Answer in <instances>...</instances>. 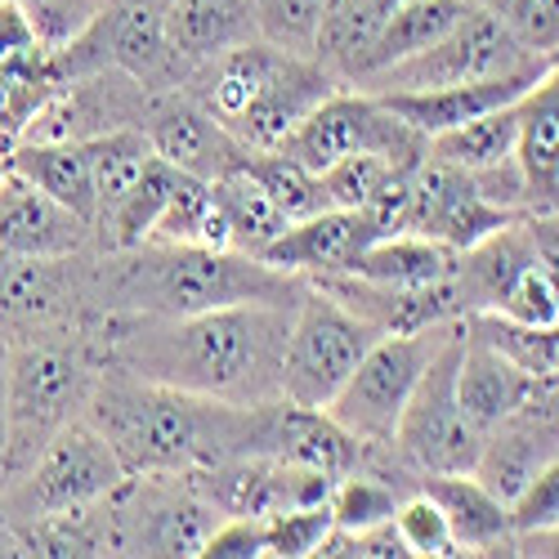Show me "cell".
<instances>
[{
	"label": "cell",
	"instance_id": "6da1fadb",
	"mask_svg": "<svg viewBox=\"0 0 559 559\" xmlns=\"http://www.w3.org/2000/svg\"><path fill=\"white\" fill-rule=\"evenodd\" d=\"M300 305V300H296ZM296 305H228L206 313H99L90 322L104 362L219 403L283 399V349Z\"/></svg>",
	"mask_w": 559,
	"mask_h": 559
},
{
	"label": "cell",
	"instance_id": "7a4b0ae2",
	"mask_svg": "<svg viewBox=\"0 0 559 559\" xmlns=\"http://www.w3.org/2000/svg\"><path fill=\"white\" fill-rule=\"evenodd\" d=\"M273 416L277 399H198L112 362H104L99 385L85 403V421L112 443L126 475H189L228 456H269Z\"/></svg>",
	"mask_w": 559,
	"mask_h": 559
},
{
	"label": "cell",
	"instance_id": "3957f363",
	"mask_svg": "<svg viewBox=\"0 0 559 559\" xmlns=\"http://www.w3.org/2000/svg\"><path fill=\"white\" fill-rule=\"evenodd\" d=\"M305 277L264 264L260 255L183 247V242H139L126 251H99L90 260V309L99 313H206L228 305H296Z\"/></svg>",
	"mask_w": 559,
	"mask_h": 559
},
{
	"label": "cell",
	"instance_id": "277c9868",
	"mask_svg": "<svg viewBox=\"0 0 559 559\" xmlns=\"http://www.w3.org/2000/svg\"><path fill=\"white\" fill-rule=\"evenodd\" d=\"M104 349L90 322L5 332V403H10V456L5 479L23 475L63 426L81 421L99 385ZM0 479V484H5Z\"/></svg>",
	"mask_w": 559,
	"mask_h": 559
},
{
	"label": "cell",
	"instance_id": "5b68a950",
	"mask_svg": "<svg viewBox=\"0 0 559 559\" xmlns=\"http://www.w3.org/2000/svg\"><path fill=\"white\" fill-rule=\"evenodd\" d=\"M126 479V465L112 452V443L85 421L63 426L45 452L27 465L23 475L0 484V515L19 528H32L40 520L68 515L104 501Z\"/></svg>",
	"mask_w": 559,
	"mask_h": 559
},
{
	"label": "cell",
	"instance_id": "8992f818",
	"mask_svg": "<svg viewBox=\"0 0 559 559\" xmlns=\"http://www.w3.org/2000/svg\"><path fill=\"white\" fill-rule=\"evenodd\" d=\"M456 328H461V318L435 322V328H421V332L381 336L362 354V362L341 385V394L328 403V416L341 430H349L358 443H394L399 416H403L416 381L426 377V367L452 341Z\"/></svg>",
	"mask_w": 559,
	"mask_h": 559
},
{
	"label": "cell",
	"instance_id": "52a82bcc",
	"mask_svg": "<svg viewBox=\"0 0 559 559\" xmlns=\"http://www.w3.org/2000/svg\"><path fill=\"white\" fill-rule=\"evenodd\" d=\"M377 341L381 332L371 322H362L332 292L309 283L292 313L283 349V399L328 412V403L341 394V385L354 377V367Z\"/></svg>",
	"mask_w": 559,
	"mask_h": 559
},
{
	"label": "cell",
	"instance_id": "ba28073f",
	"mask_svg": "<svg viewBox=\"0 0 559 559\" xmlns=\"http://www.w3.org/2000/svg\"><path fill=\"white\" fill-rule=\"evenodd\" d=\"M215 524V506L189 484V475H126L108 492L112 555L193 559Z\"/></svg>",
	"mask_w": 559,
	"mask_h": 559
},
{
	"label": "cell",
	"instance_id": "9c48e42d",
	"mask_svg": "<svg viewBox=\"0 0 559 559\" xmlns=\"http://www.w3.org/2000/svg\"><path fill=\"white\" fill-rule=\"evenodd\" d=\"M277 153L309 166L313 175H322L349 153H381L394 166L412 170L426 157V134H416L407 121H399L377 95H367L358 85H341L332 99H322L283 144H277Z\"/></svg>",
	"mask_w": 559,
	"mask_h": 559
},
{
	"label": "cell",
	"instance_id": "30bf717a",
	"mask_svg": "<svg viewBox=\"0 0 559 559\" xmlns=\"http://www.w3.org/2000/svg\"><path fill=\"white\" fill-rule=\"evenodd\" d=\"M528 63H537V55H528L484 0H475V10L465 14L439 45H430V50L412 55L403 63H390L381 72H367L354 85L367 90V95H416V90H439V85L520 72Z\"/></svg>",
	"mask_w": 559,
	"mask_h": 559
},
{
	"label": "cell",
	"instance_id": "8fae6325",
	"mask_svg": "<svg viewBox=\"0 0 559 559\" xmlns=\"http://www.w3.org/2000/svg\"><path fill=\"white\" fill-rule=\"evenodd\" d=\"M461 345H465V328H456L452 341L435 354V362L426 367V377L416 381V390L399 416V430H394V448L421 475L475 471V461L484 452V430L465 416L461 394H456Z\"/></svg>",
	"mask_w": 559,
	"mask_h": 559
},
{
	"label": "cell",
	"instance_id": "7c38bea8",
	"mask_svg": "<svg viewBox=\"0 0 559 559\" xmlns=\"http://www.w3.org/2000/svg\"><path fill=\"white\" fill-rule=\"evenodd\" d=\"M520 219L515 211L497 206L484 198L471 170H456L448 162L421 157L407 170V211H403V233H421V238L448 242L456 251L484 242L488 233Z\"/></svg>",
	"mask_w": 559,
	"mask_h": 559
},
{
	"label": "cell",
	"instance_id": "4fadbf2b",
	"mask_svg": "<svg viewBox=\"0 0 559 559\" xmlns=\"http://www.w3.org/2000/svg\"><path fill=\"white\" fill-rule=\"evenodd\" d=\"M90 260H95V247L59 260L0 255V332L50 328V322H95Z\"/></svg>",
	"mask_w": 559,
	"mask_h": 559
},
{
	"label": "cell",
	"instance_id": "5bb4252c",
	"mask_svg": "<svg viewBox=\"0 0 559 559\" xmlns=\"http://www.w3.org/2000/svg\"><path fill=\"white\" fill-rule=\"evenodd\" d=\"M139 126L148 130L162 162H170L175 170L193 175V179H206V183L228 175L247 153L238 144V134L219 126L193 95H183V90H162V95H153Z\"/></svg>",
	"mask_w": 559,
	"mask_h": 559
},
{
	"label": "cell",
	"instance_id": "9a60e30c",
	"mask_svg": "<svg viewBox=\"0 0 559 559\" xmlns=\"http://www.w3.org/2000/svg\"><path fill=\"white\" fill-rule=\"evenodd\" d=\"M95 247V224L40 193L14 166L0 179V255H36L59 260Z\"/></svg>",
	"mask_w": 559,
	"mask_h": 559
},
{
	"label": "cell",
	"instance_id": "2e32d148",
	"mask_svg": "<svg viewBox=\"0 0 559 559\" xmlns=\"http://www.w3.org/2000/svg\"><path fill=\"white\" fill-rule=\"evenodd\" d=\"M385 238L381 224L371 219V211H318L309 219H296L287 224L283 238H273L260 260L283 269V273H296L305 283L313 277H332V273H349L358 251L367 242Z\"/></svg>",
	"mask_w": 559,
	"mask_h": 559
},
{
	"label": "cell",
	"instance_id": "e0dca14e",
	"mask_svg": "<svg viewBox=\"0 0 559 559\" xmlns=\"http://www.w3.org/2000/svg\"><path fill=\"white\" fill-rule=\"evenodd\" d=\"M341 85L345 81L332 68H322L313 55H287L260 90V99L233 121V134H238L242 148H277Z\"/></svg>",
	"mask_w": 559,
	"mask_h": 559
},
{
	"label": "cell",
	"instance_id": "ac0fdd59",
	"mask_svg": "<svg viewBox=\"0 0 559 559\" xmlns=\"http://www.w3.org/2000/svg\"><path fill=\"white\" fill-rule=\"evenodd\" d=\"M550 68V59H537L520 72H501V76H484V81H461V85H439V90H416V95H377L399 121H407L416 134H439L452 126H465L484 112L510 108L528 95V85Z\"/></svg>",
	"mask_w": 559,
	"mask_h": 559
},
{
	"label": "cell",
	"instance_id": "d6986e66",
	"mask_svg": "<svg viewBox=\"0 0 559 559\" xmlns=\"http://www.w3.org/2000/svg\"><path fill=\"white\" fill-rule=\"evenodd\" d=\"M313 287L332 292L362 322H371L381 336L421 332V328H435V322H456L461 318L452 277L439 287H385V283H367V277H358V273H332V277H313Z\"/></svg>",
	"mask_w": 559,
	"mask_h": 559
},
{
	"label": "cell",
	"instance_id": "ffe728a7",
	"mask_svg": "<svg viewBox=\"0 0 559 559\" xmlns=\"http://www.w3.org/2000/svg\"><path fill=\"white\" fill-rule=\"evenodd\" d=\"M515 112H520L515 166L524 175V206L528 215L559 211V55L528 85V95L515 104Z\"/></svg>",
	"mask_w": 559,
	"mask_h": 559
},
{
	"label": "cell",
	"instance_id": "44dd1931",
	"mask_svg": "<svg viewBox=\"0 0 559 559\" xmlns=\"http://www.w3.org/2000/svg\"><path fill=\"white\" fill-rule=\"evenodd\" d=\"M287 55L292 50H283V45L255 36V40H242V45H233V50L198 63L179 90L193 95L219 126L233 130V121L260 99V90L269 85V76L277 72V63H283Z\"/></svg>",
	"mask_w": 559,
	"mask_h": 559
},
{
	"label": "cell",
	"instance_id": "7402d4cb",
	"mask_svg": "<svg viewBox=\"0 0 559 559\" xmlns=\"http://www.w3.org/2000/svg\"><path fill=\"white\" fill-rule=\"evenodd\" d=\"M421 488L439 510L461 546V555H515V528H510V506L479 484L475 471L452 475H421Z\"/></svg>",
	"mask_w": 559,
	"mask_h": 559
},
{
	"label": "cell",
	"instance_id": "603a6c76",
	"mask_svg": "<svg viewBox=\"0 0 559 559\" xmlns=\"http://www.w3.org/2000/svg\"><path fill=\"white\" fill-rule=\"evenodd\" d=\"M465 328V322H461ZM537 390V377L520 362H510L501 349H492L488 341L465 332V345H461V367H456V394H461V407L465 416L488 435L497 430L501 421H510Z\"/></svg>",
	"mask_w": 559,
	"mask_h": 559
},
{
	"label": "cell",
	"instance_id": "cb8c5ba5",
	"mask_svg": "<svg viewBox=\"0 0 559 559\" xmlns=\"http://www.w3.org/2000/svg\"><path fill=\"white\" fill-rule=\"evenodd\" d=\"M162 19H166V36L175 45V55L189 68L260 36L251 0H166Z\"/></svg>",
	"mask_w": 559,
	"mask_h": 559
},
{
	"label": "cell",
	"instance_id": "d4e9b609",
	"mask_svg": "<svg viewBox=\"0 0 559 559\" xmlns=\"http://www.w3.org/2000/svg\"><path fill=\"white\" fill-rule=\"evenodd\" d=\"M456 260L461 251L448 242L421 238V233H385L358 251L349 273L385 287H439L456 273Z\"/></svg>",
	"mask_w": 559,
	"mask_h": 559
},
{
	"label": "cell",
	"instance_id": "484cf974",
	"mask_svg": "<svg viewBox=\"0 0 559 559\" xmlns=\"http://www.w3.org/2000/svg\"><path fill=\"white\" fill-rule=\"evenodd\" d=\"M14 170L32 179L40 193H50L81 219L99 224V198L95 175H90L85 144H59V139H19L14 144Z\"/></svg>",
	"mask_w": 559,
	"mask_h": 559
},
{
	"label": "cell",
	"instance_id": "4316f807",
	"mask_svg": "<svg viewBox=\"0 0 559 559\" xmlns=\"http://www.w3.org/2000/svg\"><path fill=\"white\" fill-rule=\"evenodd\" d=\"M475 10V0H394V10L381 27V36L371 40V50H367V63L358 76L367 72H381L390 63H403L412 55H421L430 50V45H439L465 14ZM354 76V81H358ZM349 81V85H354Z\"/></svg>",
	"mask_w": 559,
	"mask_h": 559
},
{
	"label": "cell",
	"instance_id": "83f0119b",
	"mask_svg": "<svg viewBox=\"0 0 559 559\" xmlns=\"http://www.w3.org/2000/svg\"><path fill=\"white\" fill-rule=\"evenodd\" d=\"M183 170H175L170 162L153 157V166L139 175L130 189L99 215L95 224V247L99 251H126V247H139V242H148L153 238V228L175 193V183H179Z\"/></svg>",
	"mask_w": 559,
	"mask_h": 559
},
{
	"label": "cell",
	"instance_id": "f1b7e54d",
	"mask_svg": "<svg viewBox=\"0 0 559 559\" xmlns=\"http://www.w3.org/2000/svg\"><path fill=\"white\" fill-rule=\"evenodd\" d=\"M390 10H394V0H332V10L322 19L318 40H313V59L322 68H332L349 85L362 72L367 50H371V40L381 36Z\"/></svg>",
	"mask_w": 559,
	"mask_h": 559
},
{
	"label": "cell",
	"instance_id": "f546056e",
	"mask_svg": "<svg viewBox=\"0 0 559 559\" xmlns=\"http://www.w3.org/2000/svg\"><path fill=\"white\" fill-rule=\"evenodd\" d=\"M515 139H520V112H515V104H510V108L484 112V117L465 121V126L430 134L426 139V157L479 175V170L515 162Z\"/></svg>",
	"mask_w": 559,
	"mask_h": 559
},
{
	"label": "cell",
	"instance_id": "4dcf8cb0",
	"mask_svg": "<svg viewBox=\"0 0 559 559\" xmlns=\"http://www.w3.org/2000/svg\"><path fill=\"white\" fill-rule=\"evenodd\" d=\"M211 193H215L219 215L228 224V247L242 251V255H260L273 238H283L287 224H292L283 211H277V202L238 166H233L228 175H219L211 183Z\"/></svg>",
	"mask_w": 559,
	"mask_h": 559
},
{
	"label": "cell",
	"instance_id": "1f68e13d",
	"mask_svg": "<svg viewBox=\"0 0 559 559\" xmlns=\"http://www.w3.org/2000/svg\"><path fill=\"white\" fill-rule=\"evenodd\" d=\"M238 170H247L292 224L296 219H309L318 211H332L328 189H322V175H313L309 166L292 162L287 153H277V148H247L242 162H238Z\"/></svg>",
	"mask_w": 559,
	"mask_h": 559
},
{
	"label": "cell",
	"instance_id": "d6a6232c",
	"mask_svg": "<svg viewBox=\"0 0 559 559\" xmlns=\"http://www.w3.org/2000/svg\"><path fill=\"white\" fill-rule=\"evenodd\" d=\"M85 157H90V175H95V198H99V215L130 189V183L144 175L157 157L153 139L144 126H117L108 134L85 139Z\"/></svg>",
	"mask_w": 559,
	"mask_h": 559
},
{
	"label": "cell",
	"instance_id": "836d02e7",
	"mask_svg": "<svg viewBox=\"0 0 559 559\" xmlns=\"http://www.w3.org/2000/svg\"><path fill=\"white\" fill-rule=\"evenodd\" d=\"M461 322L471 336L488 341L510 362H520L528 377L537 381L559 377V322H550V328H524V322H510L501 313H465Z\"/></svg>",
	"mask_w": 559,
	"mask_h": 559
},
{
	"label": "cell",
	"instance_id": "e575fe53",
	"mask_svg": "<svg viewBox=\"0 0 559 559\" xmlns=\"http://www.w3.org/2000/svg\"><path fill=\"white\" fill-rule=\"evenodd\" d=\"M407 497V488H399L394 479L367 471V465H358V471L341 475L328 506L336 515V528H377V524H390L399 515V501Z\"/></svg>",
	"mask_w": 559,
	"mask_h": 559
},
{
	"label": "cell",
	"instance_id": "d590c367",
	"mask_svg": "<svg viewBox=\"0 0 559 559\" xmlns=\"http://www.w3.org/2000/svg\"><path fill=\"white\" fill-rule=\"evenodd\" d=\"M394 175H403V166H394L381 153H349L322 170V189H328V202L336 211H362Z\"/></svg>",
	"mask_w": 559,
	"mask_h": 559
},
{
	"label": "cell",
	"instance_id": "8d00e7d4",
	"mask_svg": "<svg viewBox=\"0 0 559 559\" xmlns=\"http://www.w3.org/2000/svg\"><path fill=\"white\" fill-rule=\"evenodd\" d=\"M251 5H255V23L264 40L283 45L292 55H313L318 27L328 19L332 0H251Z\"/></svg>",
	"mask_w": 559,
	"mask_h": 559
},
{
	"label": "cell",
	"instance_id": "74e56055",
	"mask_svg": "<svg viewBox=\"0 0 559 559\" xmlns=\"http://www.w3.org/2000/svg\"><path fill=\"white\" fill-rule=\"evenodd\" d=\"M394 528H399V537L407 542L412 559H448V555H461V546H456V537H452V528H448V520H443V510H439L421 488L407 492V497L399 501Z\"/></svg>",
	"mask_w": 559,
	"mask_h": 559
},
{
	"label": "cell",
	"instance_id": "f35d334b",
	"mask_svg": "<svg viewBox=\"0 0 559 559\" xmlns=\"http://www.w3.org/2000/svg\"><path fill=\"white\" fill-rule=\"evenodd\" d=\"M264 524H269L273 559H309L336 528V515L328 501H318V506H296V510H283V515H269Z\"/></svg>",
	"mask_w": 559,
	"mask_h": 559
},
{
	"label": "cell",
	"instance_id": "ab89813d",
	"mask_svg": "<svg viewBox=\"0 0 559 559\" xmlns=\"http://www.w3.org/2000/svg\"><path fill=\"white\" fill-rule=\"evenodd\" d=\"M484 5L510 27L528 55L555 59L559 55V0H484Z\"/></svg>",
	"mask_w": 559,
	"mask_h": 559
},
{
	"label": "cell",
	"instance_id": "60d3db41",
	"mask_svg": "<svg viewBox=\"0 0 559 559\" xmlns=\"http://www.w3.org/2000/svg\"><path fill=\"white\" fill-rule=\"evenodd\" d=\"M108 0H23V10L36 27V40L45 50H63L90 23L104 14Z\"/></svg>",
	"mask_w": 559,
	"mask_h": 559
},
{
	"label": "cell",
	"instance_id": "b9f144b4",
	"mask_svg": "<svg viewBox=\"0 0 559 559\" xmlns=\"http://www.w3.org/2000/svg\"><path fill=\"white\" fill-rule=\"evenodd\" d=\"M550 524H559V456L542 461L537 475L510 501V528H515V537L550 528Z\"/></svg>",
	"mask_w": 559,
	"mask_h": 559
},
{
	"label": "cell",
	"instance_id": "7bdbcfd3",
	"mask_svg": "<svg viewBox=\"0 0 559 559\" xmlns=\"http://www.w3.org/2000/svg\"><path fill=\"white\" fill-rule=\"evenodd\" d=\"M202 555L206 559H264L269 555V524L255 515H224L211 528Z\"/></svg>",
	"mask_w": 559,
	"mask_h": 559
},
{
	"label": "cell",
	"instance_id": "ee69618b",
	"mask_svg": "<svg viewBox=\"0 0 559 559\" xmlns=\"http://www.w3.org/2000/svg\"><path fill=\"white\" fill-rule=\"evenodd\" d=\"M32 50H45V45L36 40V27L23 10V0H0V59H19Z\"/></svg>",
	"mask_w": 559,
	"mask_h": 559
},
{
	"label": "cell",
	"instance_id": "f6af8a7d",
	"mask_svg": "<svg viewBox=\"0 0 559 559\" xmlns=\"http://www.w3.org/2000/svg\"><path fill=\"white\" fill-rule=\"evenodd\" d=\"M524 233H528V242H533L537 264L550 273V283L559 287V211L524 215Z\"/></svg>",
	"mask_w": 559,
	"mask_h": 559
},
{
	"label": "cell",
	"instance_id": "bcb514c9",
	"mask_svg": "<svg viewBox=\"0 0 559 559\" xmlns=\"http://www.w3.org/2000/svg\"><path fill=\"white\" fill-rule=\"evenodd\" d=\"M515 555H542V559H559V524L537 528V533H520V537H515Z\"/></svg>",
	"mask_w": 559,
	"mask_h": 559
},
{
	"label": "cell",
	"instance_id": "7dc6e473",
	"mask_svg": "<svg viewBox=\"0 0 559 559\" xmlns=\"http://www.w3.org/2000/svg\"><path fill=\"white\" fill-rule=\"evenodd\" d=\"M10 456V403H5V332H0V479H5Z\"/></svg>",
	"mask_w": 559,
	"mask_h": 559
},
{
	"label": "cell",
	"instance_id": "c3c4849f",
	"mask_svg": "<svg viewBox=\"0 0 559 559\" xmlns=\"http://www.w3.org/2000/svg\"><path fill=\"white\" fill-rule=\"evenodd\" d=\"M27 555V542H23V528L10 524L5 515H0V559H23Z\"/></svg>",
	"mask_w": 559,
	"mask_h": 559
},
{
	"label": "cell",
	"instance_id": "681fc988",
	"mask_svg": "<svg viewBox=\"0 0 559 559\" xmlns=\"http://www.w3.org/2000/svg\"><path fill=\"white\" fill-rule=\"evenodd\" d=\"M10 166H14V144H0V179L10 175Z\"/></svg>",
	"mask_w": 559,
	"mask_h": 559
},
{
	"label": "cell",
	"instance_id": "f907efd6",
	"mask_svg": "<svg viewBox=\"0 0 559 559\" xmlns=\"http://www.w3.org/2000/svg\"><path fill=\"white\" fill-rule=\"evenodd\" d=\"M0 144H14V139H10V134H5V130H0Z\"/></svg>",
	"mask_w": 559,
	"mask_h": 559
}]
</instances>
